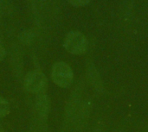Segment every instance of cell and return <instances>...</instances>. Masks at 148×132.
Masks as SVG:
<instances>
[{
    "mask_svg": "<svg viewBox=\"0 0 148 132\" xmlns=\"http://www.w3.org/2000/svg\"><path fill=\"white\" fill-rule=\"evenodd\" d=\"M5 55H6V51H5L4 48L0 44V61H2L4 59Z\"/></svg>",
    "mask_w": 148,
    "mask_h": 132,
    "instance_id": "cell-11",
    "label": "cell"
},
{
    "mask_svg": "<svg viewBox=\"0 0 148 132\" xmlns=\"http://www.w3.org/2000/svg\"><path fill=\"white\" fill-rule=\"evenodd\" d=\"M0 132H3V131H1V130H0Z\"/></svg>",
    "mask_w": 148,
    "mask_h": 132,
    "instance_id": "cell-12",
    "label": "cell"
},
{
    "mask_svg": "<svg viewBox=\"0 0 148 132\" xmlns=\"http://www.w3.org/2000/svg\"><path fill=\"white\" fill-rule=\"evenodd\" d=\"M19 41L24 45H29L34 42L35 34L31 30H24L19 35Z\"/></svg>",
    "mask_w": 148,
    "mask_h": 132,
    "instance_id": "cell-8",
    "label": "cell"
},
{
    "mask_svg": "<svg viewBox=\"0 0 148 132\" xmlns=\"http://www.w3.org/2000/svg\"><path fill=\"white\" fill-rule=\"evenodd\" d=\"M29 132H36V131H29Z\"/></svg>",
    "mask_w": 148,
    "mask_h": 132,
    "instance_id": "cell-13",
    "label": "cell"
},
{
    "mask_svg": "<svg viewBox=\"0 0 148 132\" xmlns=\"http://www.w3.org/2000/svg\"><path fill=\"white\" fill-rule=\"evenodd\" d=\"M51 79L56 86L62 88H69L73 83L74 73L69 65L59 61L54 64L52 67Z\"/></svg>",
    "mask_w": 148,
    "mask_h": 132,
    "instance_id": "cell-1",
    "label": "cell"
},
{
    "mask_svg": "<svg viewBox=\"0 0 148 132\" xmlns=\"http://www.w3.org/2000/svg\"><path fill=\"white\" fill-rule=\"evenodd\" d=\"M90 0H69V2L75 7H82V6H85L86 4H88L89 3Z\"/></svg>",
    "mask_w": 148,
    "mask_h": 132,
    "instance_id": "cell-10",
    "label": "cell"
},
{
    "mask_svg": "<svg viewBox=\"0 0 148 132\" xmlns=\"http://www.w3.org/2000/svg\"><path fill=\"white\" fill-rule=\"evenodd\" d=\"M86 73H87V79H88L89 84L94 87V89L99 93H103L104 90H105L104 84H103L102 79L101 77V74L98 72V70L95 67L94 63L89 62L87 65Z\"/></svg>",
    "mask_w": 148,
    "mask_h": 132,
    "instance_id": "cell-6",
    "label": "cell"
},
{
    "mask_svg": "<svg viewBox=\"0 0 148 132\" xmlns=\"http://www.w3.org/2000/svg\"><path fill=\"white\" fill-rule=\"evenodd\" d=\"M36 112L42 121H46L50 111V99L44 93L37 94L35 99Z\"/></svg>",
    "mask_w": 148,
    "mask_h": 132,
    "instance_id": "cell-7",
    "label": "cell"
},
{
    "mask_svg": "<svg viewBox=\"0 0 148 132\" xmlns=\"http://www.w3.org/2000/svg\"><path fill=\"white\" fill-rule=\"evenodd\" d=\"M24 89L33 94L43 93L48 86V79L40 71H30L23 79Z\"/></svg>",
    "mask_w": 148,
    "mask_h": 132,
    "instance_id": "cell-3",
    "label": "cell"
},
{
    "mask_svg": "<svg viewBox=\"0 0 148 132\" xmlns=\"http://www.w3.org/2000/svg\"><path fill=\"white\" fill-rule=\"evenodd\" d=\"M92 111V101L90 99L83 100L74 120L73 124L75 128L80 129L83 127L88 122Z\"/></svg>",
    "mask_w": 148,
    "mask_h": 132,
    "instance_id": "cell-5",
    "label": "cell"
},
{
    "mask_svg": "<svg viewBox=\"0 0 148 132\" xmlns=\"http://www.w3.org/2000/svg\"><path fill=\"white\" fill-rule=\"evenodd\" d=\"M64 48L72 54H82L88 47L87 37L80 31H70L67 34L64 42Z\"/></svg>",
    "mask_w": 148,
    "mask_h": 132,
    "instance_id": "cell-2",
    "label": "cell"
},
{
    "mask_svg": "<svg viewBox=\"0 0 148 132\" xmlns=\"http://www.w3.org/2000/svg\"><path fill=\"white\" fill-rule=\"evenodd\" d=\"M82 86L78 85L75 86L74 91L71 93L70 97L69 98L66 108L64 118L66 123H73V120L82 103Z\"/></svg>",
    "mask_w": 148,
    "mask_h": 132,
    "instance_id": "cell-4",
    "label": "cell"
},
{
    "mask_svg": "<svg viewBox=\"0 0 148 132\" xmlns=\"http://www.w3.org/2000/svg\"><path fill=\"white\" fill-rule=\"evenodd\" d=\"M10 112V105L9 102L0 97V118H3L4 117H6Z\"/></svg>",
    "mask_w": 148,
    "mask_h": 132,
    "instance_id": "cell-9",
    "label": "cell"
}]
</instances>
